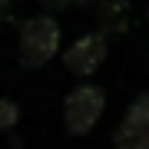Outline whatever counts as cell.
I'll return each instance as SVG.
<instances>
[{"label":"cell","instance_id":"cell-7","mask_svg":"<svg viewBox=\"0 0 149 149\" xmlns=\"http://www.w3.org/2000/svg\"><path fill=\"white\" fill-rule=\"evenodd\" d=\"M40 3H43V10H53V13H56V10H63L70 0H40Z\"/></svg>","mask_w":149,"mask_h":149},{"label":"cell","instance_id":"cell-3","mask_svg":"<svg viewBox=\"0 0 149 149\" xmlns=\"http://www.w3.org/2000/svg\"><path fill=\"white\" fill-rule=\"evenodd\" d=\"M113 143L116 149H149V93H139L136 103L126 109Z\"/></svg>","mask_w":149,"mask_h":149},{"label":"cell","instance_id":"cell-6","mask_svg":"<svg viewBox=\"0 0 149 149\" xmlns=\"http://www.w3.org/2000/svg\"><path fill=\"white\" fill-rule=\"evenodd\" d=\"M17 119H20V109H17V103L10 100H0V133L3 129H13Z\"/></svg>","mask_w":149,"mask_h":149},{"label":"cell","instance_id":"cell-5","mask_svg":"<svg viewBox=\"0 0 149 149\" xmlns=\"http://www.w3.org/2000/svg\"><path fill=\"white\" fill-rule=\"evenodd\" d=\"M129 0H103L100 13H103V23L106 27H123V13H126Z\"/></svg>","mask_w":149,"mask_h":149},{"label":"cell","instance_id":"cell-4","mask_svg":"<svg viewBox=\"0 0 149 149\" xmlns=\"http://www.w3.org/2000/svg\"><path fill=\"white\" fill-rule=\"evenodd\" d=\"M103 60H106V37H103V33H86V37H80L73 47L66 50L63 63H66L70 73L90 76V73H96V70H100Z\"/></svg>","mask_w":149,"mask_h":149},{"label":"cell","instance_id":"cell-1","mask_svg":"<svg viewBox=\"0 0 149 149\" xmlns=\"http://www.w3.org/2000/svg\"><path fill=\"white\" fill-rule=\"evenodd\" d=\"M60 47V27L53 17H33V20L23 23L20 30V50H17V56H20L23 66L37 70L43 63H50Z\"/></svg>","mask_w":149,"mask_h":149},{"label":"cell","instance_id":"cell-2","mask_svg":"<svg viewBox=\"0 0 149 149\" xmlns=\"http://www.w3.org/2000/svg\"><path fill=\"white\" fill-rule=\"evenodd\" d=\"M103 106H106V96H103L100 86L80 83L73 93L66 96V103H63L66 129H70L73 136H86V133L96 126V119L103 116Z\"/></svg>","mask_w":149,"mask_h":149},{"label":"cell","instance_id":"cell-8","mask_svg":"<svg viewBox=\"0 0 149 149\" xmlns=\"http://www.w3.org/2000/svg\"><path fill=\"white\" fill-rule=\"evenodd\" d=\"M76 3H93V0H76Z\"/></svg>","mask_w":149,"mask_h":149}]
</instances>
